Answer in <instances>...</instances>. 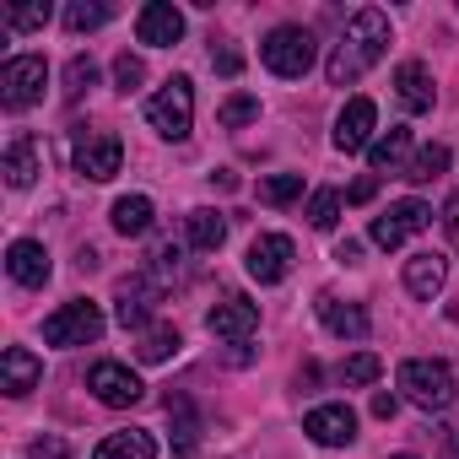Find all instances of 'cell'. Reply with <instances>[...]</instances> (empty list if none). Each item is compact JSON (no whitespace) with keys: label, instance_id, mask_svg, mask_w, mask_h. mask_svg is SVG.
I'll use <instances>...</instances> for the list:
<instances>
[{"label":"cell","instance_id":"1","mask_svg":"<svg viewBox=\"0 0 459 459\" xmlns=\"http://www.w3.org/2000/svg\"><path fill=\"white\" fill-rule=\"evenodd\" d=\"M384 49H389V17H384L378 6H362V12L346 22V33H341V44L330 49V60H325L330 87L362 82V76L384 60Z\"/></svg>","mask_w":459,"mask_h":459},{"label":"cell","instance_id":"2","mask_svg":"<svg viewBox=\"0 0 459 459\" xmlns=\"http://www.w3.org/2000/svg\"><path fill=\"white\" fill-rule=\"evenodd\" d=\"M400 394L411 400V405H421V411H448L454 405V368L448 362H437V357H411V362H400Z\"/></svg>","mask_w":459,"mask_h":459},{"label":"cell","instance_id":"3","mask_svg":"<svg viewBox=\"0 0 459 459\" xmlns=\"http://www.w3.org/2000/svg\"><path fill=\"white\" fill-rule=\"evenodd\" d=\"M314 33L308 28H298V22H287V28H271L265 33V44H260V60H265V71H276L281 82H298V76H308L314 71Z\"/></svg>","mask_w":459,"mask_h":459},{"label":"cell","instance_id":"4","mask_svg":"<svg viewBox=\"0 0 459 459\" xmlns=\"http://www.w3.org/2000/svg\"><path fill=\"white\" fill-rule=\"evenodd\" d=\"M146 125L162 141H189V130H195V87H189V76L162 82V92L146 103Z\"/></svg>","mask_w":459,"mask_h":459},{"label":"cell","instance_id":"5","mask_svg":"<svg viewBox=\"0 0 459 459\" xmlns=\"http://www.w3.org/2000/svg\"><path fill=\"white\" fill-rule=\"evenodd\" d=\"M98 335H103V308L87 303V298H71V303H60L44 319V341L49 346H92Z\"/></svg>","mask_w":459,"mask_h":459},{"label":"cell","instance_id":"6","mask_svg":"<svg viewBox=\"0 0 459 459\" xmlns=\"http://www.w3.org/2000/svg\"><path fill=\"white\" fill-rule=\"evenodd\" d=\"M44 82H49V65H44L39 55L6 60V65H0V108H12V114L33 108V103L44 98Z\"/></svg>","mask_w":459,"mask_h":459},{"label":"cell","instance_id":"7","mask_svg":"<svg viewBox=\"0 0 459 459\" xmlns=\"http://www.w3.org/2000/svg\"><path fill=\"white\" fill-rule=\"evenodd\" d=\"M205 330L216 335V341H233V346H244L255 330H260V303H249L244 292H227L211 314H205Z\"/></svg>","mask_w":459,"mask_h":459},{"label":"cell","instance_id":"8","mask_svg":"<svg viewBox=\"0 0 459 459\" xmlns=\"http://www.w3.org/2000/svg\"><path fill=\"white\" fill-rule=\"evenodd\" d=\"M292 260H298V249H292V238L287 233H260L255 244H249V276L260 281V287H276V281H287L292 276Z\"/></svg>","mask_w":459,"mask_h":459},{"label":"cell","instance_id":"9","mask_svg":"<svg viewBox=\"0 0 459 459\" xmlns=\"http://www.w3.org/2000/svg\"><path fill=\"white\" fill-rule=\"evenodd\" d=\"M157 298H162V287L152 281V276H125L119 287H114V314H119V325L125 330H152V314H157Z\"/></svg>","mask_w":459,"mask_h":459},{"label":"cell","instance_id":"10","mask_svg":"<svg viewBox=\"0 0 459 459\" xmlns=\"http://www.w3.org/2000/svg\"><path fill=\"white\" fill-rule=\"evenodd\" d=\"M87 389H92L103 405H114V411H130V405L146 394V384H141L125 362H92V368H87Z\"/></svg>","mask_w":459,"mask_h":459},{"label":"cell","instance_id":"11","mask_svg":"<svg viewBox=\"0 0 459 459\" xmlns=\"http://www.w3.org/2000/svg\"><path fill=\"white\" fill-rule=\"evenodd\" d=\"M427 221H432V205H421V200H394L384 216H373V244H378V249H400L411 233H421Z\"/></svg>","mask_w":459,"mask_h":459},{"label":"cell","instance_id":"12","mask_svg":"<svg viewBox=\"0 0 459 459\" xmlns=\"http://www.w3.org/2000/svg\"><path fill=\"white\" fill-rule=\"evenodd\" d=\"M373 130H378V108H373V98H351V103L335 114V135H330V141H335V152L351 157V152H368V146L378 141Z\"/></svg>","mask_w":459,"mask_h":459},{"label":"cell","instance_id":"13","mask_svg":"<svg viewBox=\"0 0 459 459\" xmlns=\"http://www.w3.org/2000/svg\"><path fill=\"white\" fill-rule=\"evenodd\" d=\"M119 162H125V146H119V135H108V130H92V135H82V141H76V173H82V178H92V184H108V178L119 173Z\"/></svg>","mask_w":459,"mask_h":459},{"label":"cell","instance_id":"14","mask_svg":"<svg viewBox=\"0 0 459 459\" xmlns=\"http://www.w3.org/2000/svg\"><path fill=\"white\" fill-rule=\"evenodd\" d=\"M303 432H308L319 448H346V443H357V411L341 405V400L314 405V411L303 416Z\"/></svg>","mask_w":459,"mask_h":459},{"label":"cell","instance_id":"15","mask_svg":"<svg viewBox=\"0 0 459 459\" xmlns=\"http://www.w3.org/2000/svg\"><path fill=\"white\" fill-rule=\"evenodd\" d=\"M135 39L152 44V49H173L184 39V12L173 0H152V6H141V17H135Z\"/></svg>","mask_w":459,"mask_h":459},{"label":"cell","instance_id":"16","mask_svg":"<svg viewBox=\"0 0 459 459\" xmlns=\"http://www.w3.org/2000/svg\"><path fill=\"white\" fill-rule=\"evenodd\" d=\"M319 325L335 335V341H368V330H373V319H368V308L362 303H341L335 292H319Z\"/></svg>","mask_w":459,"mask_h":459},{"label":"cell","instance_id":"17","mask_svg":"<svg viewBox=\"0 0 459 459\" xmlns=\"http://www.w3.org/2000/svg\"><path fill=\"white\" fill-rule=\"evenodd\" d=\"M394 98H400V108H405V114H427V108L437 103L432 71H427L421 60H400V65H394Z\"/></svg>","mask_w":459,"mask_h":459},{"label":"cell","instance_id":"18","mask_svg":"<svg viewBox=\"0 0 459 459\" xmlns=\"http://www.w3.org/2000/svg\"><path fill=\"white\" fill-rule=\"evenodd\" d=\"M44 384V362L28 351V346H6V357H0V389H6L12 400L33 394Z\"/></svg>","mask_w":459,"mask_h":459},{"label":"cell","instance_id":"19","mask_svg":"<svg viewBox=\"0 0 459 459\" xmlns=\"http://www.w3.org/2000/svg\"><path fill=\"white\" fill-rule=\"evenodd\" d=\"M6 271H12L17 287H44L55 265H49V249H44L39 238H17V244L6 249Z\"/></svg>","mask_w":459,"mask_h":459},{"label":"cell","instance_id":"20","mask_svg":"<svg viewBox=\"0 0 459 459\" xmlns=\"http://www.w3.org/2000/svg\"><path fill=\"white\" fill-rule=\"evenodd\" d=\"M162 411H168V421H173V454H178V459H195V454H200V416H195L189 394L168 389V394H162Z\"/></svg>","mask_w":459,"mask_h":459},{"label":"cell","instance_id":"21","mask_svg":"<svg viewBox=\"0 0 459 459\" xmlns=\"http://www.w3.org/2000/svg\"><path fill=\"white\" fill-rule=\"evenodd\" d=\"M0 173H6V184H12V189H28V184L44 173V146H39L33 135H12V146H6V162H0Z\"/></svg>","mask_w":459,"mask_h":459},{"label":"cell","instance_id":"22","mask_svg":"<svg viewBox=\"0 0 459 459\" xmlns=\"http://www.w3.org/2000/svg\"><path fill=\"white\" fill-rule=\"evenodd\" d=\"M443 281H448V260H443V255L421 249V255H411V260H405V287H411V298L432 303V298L443 292Z\"/></svg>","mask_w":459,"mask_h":459},{"label":"cell","instance_id":"23","mask_svg":"<svg viewBox=\"0 0 459 459\" xmlns=\"http://www.w3.org/2000/svg\"><path fill=\"white\" fill-rule=\"evenodd\" d=\"M368 162H373V173H405V162H411V130L405 125H389L368 146Z\"/></svg>","mask_w":459,"mask_h":459},{"label":"cell","instance_id":"24","mask_svg":"<svg viewBox=\"0 0 459 459\" xmlns=\"http://www.w3.org/2000/svg\"><path fill=\"white\" fill-rule=\"evenodd\" d=\"M92 459H157V437L146 427H125V432H108L92 448Z\"/></svg>","mask_w":459,"mask_h":459},{"label":"cell","instance_id":"25","mask_svg":"<svg viewBox=\"0 0 459 459\" xmlns=\"http://www.w3.org/2000/svg\"><path fill=\"white\" fill-rule=\"evenodd\" d=\"M184 233H189V244H195V249L216 255V249L227 244V216H221V211H211V205H195V211L184 216Z\"/></svg>","mask_w":459,"mask_h":459},{"label":"cell","instance_id":"26","mask_svg":"<svg viewBox=\"0 0 459 459\" xmlns=\"http://www.w3.org/2000/svg\"><path fill=\"white\" fill-rule=\"evenodd\" d=\"M152 216H157V205H152L146 195H119L114 211H108V221H114L119 238H141L146 227H152Z\"/></svg>","mask_w":459,"mask_h":459},{"label":"cell","instance_id":"27","mask_svg":"<svg viewBox=\"0 0 459 459\" xmlns=\"http://www.w3.org/2000/svg\"><path fill=\"white\" fill-rule=\"evenodd\" d=\"M448 162H454V157H448V146H443V141H432V146H421V152L405 162V173H400V178H411V184H432V178H443V173H448Z\"/></svg>","mask_w":459,"mask_h":459},{"label":"cell","instance_id":"28","mask_svg":"<svg viewBox=\"0 0 459 459\" xmlns=\"http://www.w3.org/2000/svg\"><path fill=\"white\" fill-rule=\"evenodd\" d=\"M178 346H184V341H178V330H173V325H152V330H141V335H135V357H141V362H168Z\"/></svg>","mask_w":459,"mask_h":459},{"label":"cell","instance_id":"29","mask_svg":"<svg viewBox=\"0 0 459 459\" xmlns=\"http://www.w3.org/2000/svg\"><path fill=\"white\" fill-rule=\"evenodd\" d=\"M216 119H221V130H244V125H255L260 119V98H249V92H233L221 108H216Z\"/></svg>","mask_w":459,"mask_h":459},{"label":"cell","instance_id":"30","mask_svg":"<svg viewBox=\"0 0 459 459\" xmlns=\"http://www.w3.org/2000/svg\"><path fill=\"white\" fill-rule=\"evenodd\" d=\"M378 373H384L378 351H357V357H346V362H341V384H351V389H368V384H378Z\"/></svg>","mask_w":459,"mask_h":459},{"label":"cell","instance_id":"31","mask_svg":"<svg viewBox=\"0 0 459 459\" xmlns=\"http://www.w3.org/2000/svg\"><path fill=\"white\" fill-rule=\"evenodd\" d=\"M108 17H114V6H103V0H92V6H87V0L65 6V28H71V33H92V28H103Z\"/></svg>","mask_w":459,"mask_h":459},{"label":"cell","instance_id":"32","mask_svg":"<svg viewBox=\"0 0 459 459\" xmlns=\"http://www.w3.org/2000/svg\"><path fill=\"white\" fill-rule=\"evenodd\" d=\"M298 195H303V173H271V178H260V200L265 205H287Z\"/></svg>","mask_w":459,"mask_h":459},{"label":"cell","instance_id":"33","mask_svg":"<svg viewBox=\"0 0 459 459\" xmlns=\"http://www.w3.org/2000/svg\"><path fill=\"white\" fill-rule=\"evenodd\" d=\"M308 221L319 227V233H330V227L341 221V189H314V200H308Z\"/></svg>","mask_w":459,"mask_h":459},{"label":"cell","instance_id":"34","mask_svg":"<svg viewBox=\"0 0 459 459\" xmlns=\"http://www.w3.org/2000/svg\"><path fill=\"white\" fill-rule=\"evenodd\" d=\"M0 22H6L12 33H33V28L49 22V0H39V6H6V12H0Z\"/></svg>","mask_w":459,"mask_h":459},{"label":"cell","instance_id":"35","mask_svg":"<svg viewBox=\"0 0 459 459\" xmlns=\"http://www.w3.org/2000/svg\"><path fill=\"white\" fill-rule=\"evenodd\" d=\"M87 87H98V65H92V55H76V60L65 65V98L76 103Z\"/></svg>","mask_w":459,"mask_h":459},{"label":"cell","instance_id":"36","mask_svg":"<svg viewBox=\"0 0 459 459\" xmlns=\"http://www.w3.org/2000/svg\"><path fill=\"white\" fill-rule=\"evenodd\" d=\"M152 281H178L184 276V249L178 244H162L157 255H152V271H146Z\"/></svg>","mask_w":459,"mask_h":459},{"label":"cell","instance_id":"37","mask_svg":"<svg viewBox=\"0 0 459 459\" xmlns=\"http://www.w3.org/2000/svg\"><path fill=\"white\" fill-rule=\"evenodd\" d=\"M114 82H119V92H135V87H141V82H146V60H141V55H130V49H125V55H119V60H114Z\"/></svg>","mask_w":459,"mask_h":459},{"label":"cell","instance_id":"38","mask_svg":"<svg viewBox=\"0 0 459 459\" xmlns=\"http://www.w3.org/2000/svg\"><path fill=\"white\" fill-rule=\"evenodd\" d=\"M28 459H76V454H71V443H65V437H55V432H44V437H33V448H28Z\"/></svg>","mask_w":459,"mask_h":459},{"label":"cell","instance_id":"39","mask_svg":"<svg viewBox=\"0 0 459 459\" xmlns=\"http://www.w3.org/2000/svg\"><path fill=\"white\" fill-rule=\"evenodd\" d=\"M211 65H216L221 76H238V71H244V55H238L233 44H221V49H211Z\"/></svg>","mask_w":459,"mask_h":459},{"label":"cell","instance_id":"40","mask_svg":"<svg viewBox=\"0 0 459 459\" xmlns=\"http://www.w3.org/2000/svg\"><path fill=\"white\" fill-rule=\"evenodd\" d=\"M443 227H448V238L459 244V189L448 195V205H443Z\"/></svg>","mask_w":459,"mask_h":459},{"label":"cell","instance_id":"41","mask_svg":"<svg viewBox=\"0 0 459 459\" xmlns=\"http://www.w3.org/2000/svg\"><path fill=\"white\" fill-rule=\"evenodd\" d=\"M373 195H378V178L368 173V178H357V184H351V195H346V200H351V205H362V200H373Z\"/></svg>","mask_w":459,"mask_h":459},{"label":"cell","instance_id":"42","mask_svg":"<svg viewBox=\"0 0 459 459\" xmlns=\"http://www.w3.org/2000/svg\"><path fill=\"white\" fill-rule=\"evenodd\" d=\"M394 405H400V394H389V389H378V394H373V416H378V421H389V416H394Z\"/></svg>","mask_w":459,"mask_h":459},{"label":"cell","instance_id":"43","mask_svg":"<svg viewBox=\"0 0 459 459\" xmlns=\"http://www.w3.org/2000/svg\"><path fill=\"white\" fill-rule=\"evenodd\" d=\"M335 260H341V265H362V244H351V238H346V244L335 249Z\"/></svg>","mask_w":459,"mask_h":459},{"label":"cell","instance_id":"44","mask_svg":"<svg viewBox=\"0 0 459 459\" xmlns=\"http://www.w3.org/2000/svg\"><path fill=\"white\" fill-rule=\"evenodd\" d=\"M389 459H416V454H389Z\"/></svg>","mask_w":459,"mask_h":459}]
</instances>
